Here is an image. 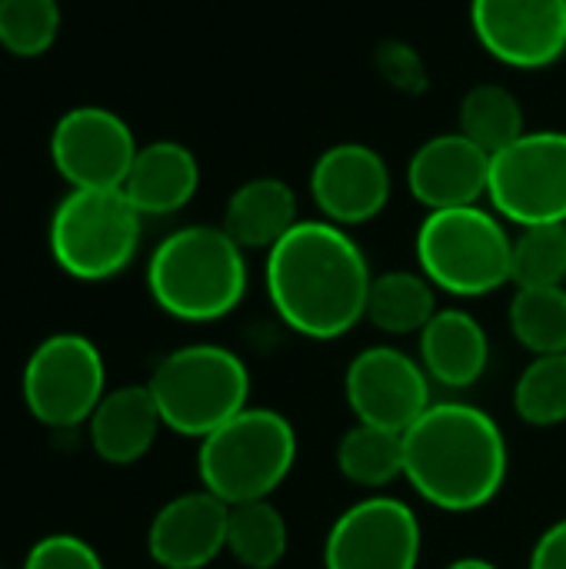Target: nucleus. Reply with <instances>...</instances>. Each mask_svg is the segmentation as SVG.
Listing matches in <instances>:
<instances>
[{"mask_svg": "<svg viewBox=\"0 0 566 569\" xmlns=\"http://www.w3.org/2000/svg\"><path fill=\"white\" fill-rule=\"evenodd\" d=\"M370 263L360 243L330 220H300L267 250L264 287L287 330L307 340H340L367 317Z\"/></svg>", "mask_w": 566, "mask_h": 569, "instance_id": "obj_1", "label": "nucleus"}, {"mask_svg": "<svg viewBox=\"0 0 566 569\" xmlns=\"http://www.w3.org/2000/svg\"><path fill=\"white\" fill-rule=\"evenodd\" d=\"M510 450L500 423L474 403L444 400L404 433V480L444 513L484 510L507 483Z\"/></svg>", "mask_w": 566, "mask_h": 569, "instance_id": "obj_2", "label": "nucleus"}, {"mask_svg": "<svg viewBox=\"0 0 566 569\" xmlns=\"http://www.w3.org/2000/svg\"><path fill=\"white\" fill-rule=\"evenodd\" d=\"M250 287L247 250L224 227L190 223L167 233L147 263L153 303L183 323H214L234 313Z\"/></svg>", "mask_w": 566, "mask_h": 569, "instance_id": "obj_3", "label": "nucleus"}, {"mask_svg": "<svg viewBox=\"0 0 566 569\" xmlns=\"http://www.w3.org/2000/svg\"><path fill=\"white\" fill-rule=\"evenodd\" d=\"M417 270L450 297H487L514 283V237L490 207L430 210L414 240Z\"/></svg>", "mask_w": 566, "mask_h": 569, "instance_id": "obj_4", "label": "nucleus"}, {"mask_svg": "<svg viewBox=\"0 0 566 569\" xmlns=\"http://www.w3.org/2000/svg\"><path fill=\"white\" fill-rule=\"evenodd\" d=\"M297 463V430L270 407H247L197 450L200 487L227 507L270 500Z\"/></svg>", "mask_w": 566, "mask_h": 569, "instance_id": "obj_5", "label": "nucleus"}, {"mask_svg": "<svg viewBox=\"0 0 566 569\" xmlns=\"http://www.w3.org/2000/svg\"><path fill=\"white\" fill-rule=\"evenodd\" d=\"M163 430L203 440L250 403L247 363L217 343H187L170 350L147 380Z\"/></svg>", "mask_w": 566, "mask_h": 569, "instance_id": "obj_6", "label": "nucleus"}, {"mask_svg": "<svg viewBox=\"0 0 566 569\" xmlns=\"http://www.w3.org/2000/svg\"><path fill=\"white\" fill-rule=\"evenodd\" d=\"M143 217L123 190H70L50 217L57 267L83 283L123 273L140 250Z\"/></svg>", "mask_w": 566, "mask_h": 569, "instance_id": "obj_7", "label": "nucleus"}, {"mask_svg": "<svg viewBox=\"0 0 566 569\" xmlns=\"http://www.w3.org/2000/svg\"><path fill=\"white\" fill-rule=\"evenodd\" d=\"M490 210L514 227L566 223V133L527 130L490 157Z\"/></svg>", "mask_w": 566, "mask_h": 569, "instance_id": "obj_8", "label": "nucleus"}, {"mask_svg": "<svg viewBox=\"0 0 566 569\" xmlns=\"http://www.w3.org/2000/svg\"><path fill=\"white\" fill-rule=\"evenodd\" d=\"M20 390L37 423L70 430L87 423L103 400L107 367L90 337L53 333L27 357Z\"/></svg>", "mask_w": 566, "mask_h": 569, "instance_id": "obj_9", "label": "nucleus"}, {"mask_svg": "<svg viewBox=\"0 0 566 569\" xmlns=\"http://www.w3.org/2000/svg\"><path fill=\"white\" fill-rule=\"evenodd\" d=\"M424 530L417 513L387 493L347 507L327 540L324 569H417Z\"/></svg>", "mask_w": 566, "mask_h": 569, "instance_id": "obj_10", "label": "nucleus"}, {"mask_svg": "<svg viewBox=\"0 0 566 569\" xmlns=\"http://www.w3.org/2000/svg\"><path fill=\"white\" fill-rule=\"evenodd\" d=\"M137 150L130 123L97 103L67 110L50 133L53 167L70 190H120Z\"/></svg>", "mask_w": 566, "mask_h": 569, "instance_id": "obj_11", "label": "nucleus"}, {"mask_svg": "<svg viewBox=\"0 0 566 569\" xmlns=\"http://www.w3.org/2000/svg\"><path fill=\"white\" fill-rule=\"evenodd\" d=\"M344 397L357 423L390 433H407L434 403L424 363L397 347L360 350L347 367Z\"/></svg>", "mask_w": 566, "mask_h": 569, "instance_id": "obj_12", "label": "nucleus"}, {"mask_svg": "<svg viewBox=\"0 0 566 569\" xmlns=\"http://www.w3.org/2000/svg\"><path fill=\"white\" fill-rule=\"evenodd\" d=\"M470 30L510 70H547L566 57V0H470Z\"/></svg>", "mask_w": 566, "mask_h": 569, "instance_id": "obj_13", "label": "nucleus"}, {"mask_svg": "<svg viewBox=\"0 0 566 569\" xmlns=\"http://www.w3.org/2000/svg\"><path fill=\"white\" fill-rule=\"evenodd\" d=\"M310 197L320 220L337 227H360L377 220L394 193V177L380 150L370 143H334L310 167Z\"/></svg>", "mask_w": 566, "mask_h": 569, "instance_id": "obj_14", "label": "nucleus"}, {"mask_svg": "<svg viewBox=\"0 0 566 569\" xmlns=\"http://www.w3.org/2000/svg\"><path fill=\"white\" fill-rule=\"evenodd\" d=\"M487 187L490 153L460 130L424 140L407 163V190L420 207H427V213L474 207L487 200Z\"/></svg>", "mask_w": 566, "mask_h": 569, "instance_id": "obj_15", "label": "nucleus"}, {"mask_svg": "<svg viewBox=\"0 0 566 569\" xmlns=\"http://www.w3.org/2000/svg\"><path fill=\"white\" fill-rule=\"evenodd\" d=\"M230 507L200 490L167 500L147 530V553L160 569H203L227 550Z\"/></svg>", "mask_w": 566, "mask_h": 569, "instance_id": "obj_16", "label": "nucleus"}, {"mask_svg": "<svg viewBox=\"0 0 566 569\" xmlns=\"http://www.w3.org/2000/svg\"><path fill=\"white\" fill-rule=\"evenodd\" d=\"M163 430L157 400L147 383H127L107 390L87 420L93 453L110 467H130L150 453Z\"/></svg>", "mask_w": 566, "mask_h": 569, "instance_id": "obj_17", "label": "nucleus"}, {"mask_svg": "<svg viewBox=\"0 0 566 569\" xmlns=\"http://www.w3.org/2000/svg\"><path fill=\"white\" fill-rule=\"evenodd\" d=\"M417 360L430 383L447 390H470L490 367V337L484 323L460 307L437 310V317L417 333Z\"/></svg>", "mask_w": 566, "mask_h": 569, "instance_id": "obj_18", "label": "nucleus"}, {"mask_svg": "<svg viewBox=\"0 0 566 569\" xmlns=\"http://www.w3.org/2000/svg\"><path fill=\"white\" fill-rule=\"evenodd\" d=\"M120 190L140 217H170L197 197L200 163L190 147L177 140H153L137 150Z\"/></svg>", "mask_w": 566, "mask_h": 569, "instance_id": "obj_19", "label": "nucleus"}, {"mask_svg": "<svg viewBox=\"0 0 566 569\" xmlns=\"http://www.w3.org/2000/svg\"><path fill=\"white\" fill-rule=\"evenodd\" d=\"M297 223L294 187L280 177H254L230 193L220 227L240 250H274Z\"/></svg>", "mask_w": 566, "mask_h": 569, "instance_id": "obj_20", "label": "nucleus"}, {"mask_svg": "<svg viewBox=\"0 0 566 569\" xmlns=\"http://www.w3.org/2000/svg\"><path fill=\"white\" fill-rule=\"evenodd\" d=\"M437 310V287L420 270H384L370 283L364 320L387 337H410L420 333Z\"/></svg>", "mask_w": 566, "mask_h": 569, "instance_id": "obj_21", "label": "nucleus"}, {"mask_svg": "<svg viewBox=\"0 0 566 569\" xmlns=\"http://www.w3.org/2000/svg\"><path fill=\"white\" fill-rule=\"evenodd\" d=\"M457 130L494 157L527 133V117H524V107L510 87L477 83L460 100Z\"/></svg>", "mask_w": 566, "mask_h": 569, "instance_id": "obj_22", "label": "nucleus"}, {"mask_svg": "<svg viewBox=\"0 0 566 569\" xmlns=\"http://www.w3.org/2000/svg\"><path fill=\"white\" fill-rule=\"evenodd\" d=\"M337 470L364 490H387L404 477V433L357 423L337 443Z\"/></svg>", "mask_w": 566, "mask_h": 569, "instance_id": "obj_23", "label": "nucleus"}, {"mask_svg": "<svg viewBox=\"0 0 566 569\" xmlns=\"http://www.w3.org/2000/svg\"><path fill=\"white\" fill-rule=\"evenodd\" d=\"M290 530L284 513L270 500L230 507L227 553L244 569H277L287 557Z\"/></svg>", "mask_w": 566, "mask_h": 569, "instance_id": "obj_24", "label": "nucleus"}, {"mask_svg": "<svg viewBox=\"0 0 566 569\" xmlns=\"http://www.w3.org/2000/svg\"><path fill=\"white\" fill-rule=\"evenodd\" d=\"M507 320L534 357L566 353V287H517Z\"/></svg>", "mask_w": 566, "mask_h": 569, "instance_id": "obj_25", "label": "nucleus"}, {"mask_svg": "<svg viewBox=\"0 0 566 569\" xmlns=\"http://www.w3.org/2000/svg\"><path fill=\"white\" fill-rule=\"evenodd\" d=\"M514 410L530 427L566 423V353L534 357L514 383Z\"/></svg>", "mask_w": 566, "mask_h": 569, "instance_id": "obj_26", "label": "nucleus"}, {"mask_svg": "<svg viewBox=\"0 0 566 569\" xmlns=\"http://www.w3.org/2000/svg\"><path fill=\"white\" fill-rule=\"evenodd\" d=\"M514 287H566V223L524 227L514 237Z\"/></svg>", "mask_w": 566, "mask_h": 569, "instance_id": "obj_27", "label": "nucleus"}, {"mask_svg": "<svg viewBox=\"0 0 566 569\" xmlns=\"http://www.w3.org/2000/svg\"><path fill=\"white\" fill-rule=\"evenodd\" d=\"M60 33L57 0H0V47L10 57H43Z\"/></svg>", "mask_w": 566, "mask_h": 569, "instance_id": "obj_28", "label": "nucleus"}, {"mask_svg": "<svg viewBox=\"0 0 566 569\" xmlns=\"http://www.w3.org/2000/svg\"><path fill=\"white\" fill-rule=\"evenodd\" d=\"M23 569H103V560L87 540L70 533H50L30 547Z\"/></svg>", "mask_w": 566, "mask_h": 569, "instance_id": "obj_29", "label": "nucleus"}, {"mask_svg": "<svg viewBox=\"0 0 566 569\" xmlns=\"http://www.w3.org/2000/svg\"><path fill=\"white\" fill-rule=\"evenodd\" d=\"M377 70L384 73V80L390 87H397L404 93H420L430 83L424 57L404 40H387L377 47Z\"/></svg>", "mask_w": 566, "mask_h": 569, "instance_id": "obj_30", "label": "nucleus"}, {"mask_svg": "<svg viewBox=\"0 0 566 569\" xmlns=\"http://www.w3.org/2000/svg\"><path fill=\"white\" fill-rule=\"evenodd\" d=\"M527 569H566V517L537 537Z\"/></svg>", "mask_w": 566, "mask_h": 569, "instance_id": "obj_31", "label": "nucleus"}, {"mask_svg": "<svg viewBox=\"0 0 566 569\" xmlns=\"http://www.w3.org/2000/svg\"><path fill=\"white\" fill-rule=\"evenodd\" d=\"M444 569H500V567H494L490 560H480V557H464V560H454L450 567H444Z\"/></svg>", "mask_w": 566, "mask_h": 569, "instance_id": "obj_32", "label": "nucleus"}]
</instances>
